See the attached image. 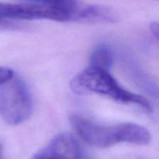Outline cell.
Listing matches in <instances>:
<instances>
[{"mask_svg": "<svg viewBox=\"0 0 159 159\" xmlns=\"http://www.w3.org/2000/svg\"><path fill=\"white\" fill-rule=\"evenodd\" d=\"M26 1H29L30 2L32 3L54 6V7L71 11L75 14L76 21H77L79 11L81 9L80 5L79 4L77 0H26Z\"/></svg>", "mask_w": 159, "mask_h": 159, "instance_id": "52a82bcc", "label": "cell"}, {"mask_svg": "<svg viewBox=\"0 0 159 159\" xmlns=\"http://www.w3.org/2000/svg\"><path fill=\"white\" fill-rule=\"evenodd\" d=\"M71 91L79 96L99 94L121 103H133L152 111L150 102L144 96L124 89L109 71L89 67L75 76L70 83Z\"/></svg>", "mask_w": 159, "mask_h": 159, "instance_id": "7a4b0ae2", "label": "cell"}, {"mask_svg": "<svg viewBox=\"0 0 159 159\" xmlns=\"http://www.w3.org/2000/svg\"><path fill=\"white\" fill-rule=\"evenodd\" d=\"M158 24L157 23H152L150 26V30L152 33V35L155 37V38L157 40H158V34H159V30H158Z\"/></svg>", "mask_w": 159, "mask_h": 159, "instance_id": "9c48e42d", "label": "cell"}, {"mask_svg": "<svg viewBox=\"0 0 159 159\" xmlns=\"http://www.w3.org/2000/svg\"><path fill=\"white\" fill-rule=\"evenodd\" d=\"M15 76L13 71L6 67L0 66V85L6 83Z\"/></svg>", "mask_w": 159, "mask_h": 159, "instance_id": "ba28073f", "label": "cell"}, {"mask_svg": "<svg viewBox=\"0 0 159 159\" xmlns=\"http://www.w3.org/2000/svg\"><path fill=\"white\" fill-rule=\"evenodd\" d=\"M81 157L76 140L69 134H61L33 159H81Z\"/></svg>", "mask_w": 159, "mask_h": 159, "instance_id": "5b68a950", "label": "cell"}, {"mask_svg": "<svg viewBox=\"0 0 159 159\" xmlns=\"http://www.w3.org/2000/svg\"><path fill=\"white\" fill-rule=\"evenodd\" d=\"M32 112V98L23 81L14 76L0 85V114L7 124H22L30 117Z\"/></svg>", "mask_w": 159, "mask_h": 159, "instance_id": "3957f363", "label": "cell"}, {"mask_svg": "<svg viewBox=\"0 0 159 159\" xmlns=\"http://www.w3.org/2000/svg\"><path fill=\"white\" fill-rule=\"evenodd\" d=\"M0 159H3V146L0 142Z\"/></svg>", "mask_w": 159, "mask_h": 159, "instance_id": "8fae6325", "label": "cell"}, {"mask_svg": "<svg viewBox=\"0 0 159 159\" xmlns=\"http://www.w3.org/2000/svg\"><path fill=\"white\" fill-rule=\"evenodd\" d=\"M9 23L6 20H0V29L6 28L9 26Z\"/></svg>", "mask_w": 159, "mask_h": 159, "instance_id": "30bf717a", "label": "cell"}, {"mask_svg": "<svg viewBox=\"0 0 159 159\" xmlns=\"http://www.w3.org/2000/svg\"><path fill=\"white\" fill-rule=\"evenodd\" d=\"M70 122L84 142L96 148H107L121 142L146 145L152 140L150 132L145 127L134 123L103 125L79 115L71 116Z\"/></svg>", "mask_w": 159, "mask_h": 159, "instance_id": "6da1fadb", "label": "cell"}, {"mask_svg": "<svg viewBox=\"0 0 159 159\" xmlns=\"http://www.w3.org/2000/svg\"><path fill=\"white\" fill-rule=\"evenodd\" d=\"M51 20L75 21V14L61 8L37 3H7L0 2V20Z\"/></svg>", "mask_w": 159, "mask_h": 159, "instance_id": "277c9868", "label": "cell"}, {"mask_svg": "<svg viewBox=\"0 0 159 159\" xmlns=\"http://www.w3.org/2000/svg\"><path fill=\"white\" fill-rule=\"evenodd\" d=\"M113 63V54L108 48L101 46L96 48L90 56L89 66L109 71Z\"/></svg>", "mask_w": 159, "mask_h": 159, "instance_id": "8992f818", "label": "cell"}]
</instances>
